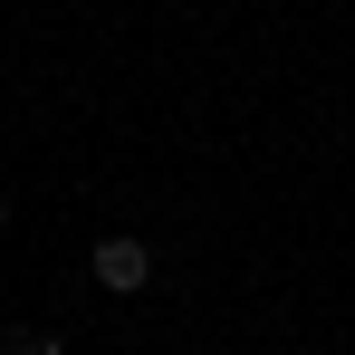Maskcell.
Wrapping results in <instances>:
<instances>
[{
    "mask_svg": "<svg viewBox=\"0 0 355 355\" xmlns=\"http://www.w3.org/2000/svg\"><path fill=\"white\" fill-rule=\"evenodd\" d=\"M144 279H154V250H144L135 231H106V240H96V288H106V297H135Z\"/></svg>",
    "mask_w": 355,
    "mask_h": 355,
    "instance_id": "obj_1",
    "label": "cell"
},
{
    "mask_svg": "<svg viewBox=\"0 0 355 355\" xmlns=\"http://www.w3.org/2000/svg\"><path fill=\"white\" fill-rule=\"evenodd\" d=\"M0 355H67V346H58V336H49V327H19V336H10V346H0Z\"/></svg>",
    "mask_w": 355,
    "mask_h": 355,
    "instance_id": "obj_2",
    "label": "cell"
},
{
    "mask_svg": "<svg viewBox=\"0 0 355 355\" xmlns=\"http://www.w3.org/2000/svg\"><path fill=\"white\" fill-rule=\"evenodd\" d=\"M0 221H10V202H0Z\"/></svg>",
    "mask_w": 355,
    "mask_h": 355,
    "instance_id": "obj_3",
    "label": "cell"
}]
</instances>
